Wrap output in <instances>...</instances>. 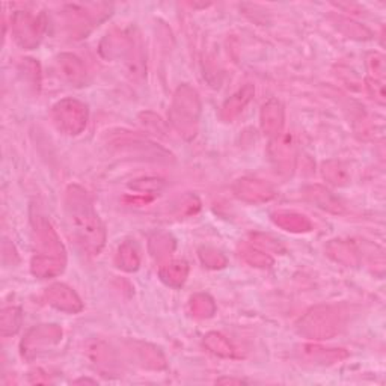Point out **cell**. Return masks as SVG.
<instances>
[{
  "instance_id": "cell-12",
  "label": "cell",
  "mask_w": 386,
  "mask_h": 386,
  "mask_svg": "<svg viewBox=\"0 0 386 386\" xmlns=\"http://www.w3.org/2000/svg\"><path fill=\"white\" fill-rule=\"evenodd\" d=\"M262 130L269 138H276L284 130L285 110L283 103L276 98L269 100L262 109Z\"/></svg>"
},
{
  "instance_id": "cell-15",
  "label": "cell",
  "mask_w": 386,
  "mask_h": 386,
  "mask_svg": "<svg viewBox=\"0 0 386 386\" xmlns=\"http://www.w3.org/2000/svg\"><path fill=\"white\" fill-rule=\"evenodd\" d=\"M274 222L285 231L291 233H307L312 229V224L309 219L304 214L293 213V212H278L272 214Z\"/></svg>"
},
{
  "instance_id": "cell-32",
  "label": "cell",
  "mask_w": 386,
  "mask_h": 386,
  "mask_svg": "<svg viewBox=\"0 0 386 386\" xmlns=\"http://www.w3.org/2000/svg\"><path fill=\"white\" fill-rule=\"evenodd\" d=\"M216 383H219V385H226V383H229V385H243L245 383V380H242V379H219Z\"/></svg>"
},
{
  "instance_id": "cell-20",
  "label": "cell",
  "mask_w": 386,
  "mask_h": 386,
  "mask_svg": "<svg viewBox=\"0 0 386 386\" xmlns=\"http://www.w3.org/2000/svg\"><path fill=\"white\" fill-rule=\"evenodd\" d=\"M326 250L328 255L338 263H342L346 266H356L359 263L358 250L347 242H338V240H335V242H330L326 246Z\"/></svg>"
},
{
  "instance_id": "cell-28",
  "label": "cell",
  "mask_w": 386,
  "mask_h": 386,
  "mask_svg": "<svg viewBox=\"0 0 386 386\" xmlns=\"http://www.w3.org/2000/svg\"><path fill=\"white\" fill-rule=\"evenodd\" d=\"M338 27L342 30L344 34L352 37V38H368L370 32L364 26H361L359 23H354L349 18H341L338 17L337 20Z\"/></svg>"
},
{
  "instance_id": "cell-1",
  "label": "cell",
  "mask_w": 386,
  "mask_h": 386,
  "mask_svg": "<svg viewBox=\"0 0 386 386\" xmlns=\"http://www.w3.org/2000/svg\"><path fill=\"white\" fill-rule=\"evenodd\" d=\"M64 204L71 238L85 254L98 255L106 243V229L86 191L76 184L70 186Z\"/></svg>"
},
{
  "instance_id": "cell-6",
  "label": "cell",
  "mask_w": 386,
  "mask_h": 386,
  "mask_svg": "<svg viewBox=\"0 0 386 386\" xmlns=\"http://www.w3.org/2000/svg\"><path fill=\"white\" fill-rule=\"evenodd\" d=\"M46 32L44 14L17 11L13 15V35L23 49H35Z\"/></svg>"
},
{
  "instance_id": "cell-16",
  "label": "cell",
  "mask_w": 386,
  "mask_h": 386,
  "mask_svg": "<svg viewBox=\"0 0 386 386\" xmlns=\"http://www.w3.org/2000/svg\"><path fill=\"white\" fill-rule=\"evenodd\" d=\"M305 195L311 202L317 204V207L323 208V210L330 212V213H341L342 212L341 202L329 191H326L325 187L311 186L305 191Z\"/></svg>"
},
{
  "instance_id": "cell-13",
  "label": "cell",
  "mask_w": 386,
  "mask_h": 386,
  "mask_svg": "<svg viewBox=\"0 0 386 386\" xmlns=\"http://www.w3.org/2000/svg\"><path fill=\"white\" fill-rule=\"evenodd\" d=\"M299 353L302 359L316 365H330L349 356V353L342 349H323L320 346H316V344L314 346L312 344H305V346L300 347Z\"/></svg>"
},
{
  "instance_id": "cell-17",
  "label": "cell",
  "mask_w": 386,
  "mask_h": 386,
  "mask_svg": "<svg viewBox=\"0 0 386 386\" xmlns=\"http://www.w3.org/2000/svg\"><path fill=\"white\" fill-rule=\"evenodd\" d=\"M159 275L165 284L171 287H181L187 275H189V266L181 259H174V262L166 263L160 267Z\"/></svg>"
},
{
  "instance_id": "cell-10",
  "label": "cell",
  "mask_w": 386,
  "mask_h": 386,
  "mask_svg": "<svg viewBox=\"0 0 386 386\" xmlns=\"http://www.w3.org/2000/svg\"><path fill=\"white\" fill-rule=\"evenodd\" d=\"M58 75L72 86H85L88 82V71L82 59L71 53H62L56 58Z\"/></svg>"
},
{
  "instance_id": "cell-22",
  "label": "cell",
  "mask_w": 386,
  "mask_h": 386,
  "mask_svg": "<svg viewBox=\"0 0 386 386\" xmlns=\"http://www.w3.org/2000/svg\"><path fill=\"white\" fill-rule=\"evenodd\" d=\"M20 326H22V311L20 308H5L0 314V333H2V337L14 335L18 332Z\"/></svg>"
},
{
  "instance_id": "cell-11",
  "label": "cell",
  "mask_w": 386,
  "mask_h": 386,
  "mask_svg": "<svg viewBox=\"0 0 386 386\" xmlns=\"http://www.w3.org/2000/svg\"><path fill=\"white\" fill-rule=\"evenodd\" d=\"M46 299L51 307L59 311L76 314L83 309V304L77 293L65 284H53L46 290Z\"/></svg>"
},
{
  "instance_id": "cell-2",
  "label": "cell",
  "mask_w": 386,
  "mask_h": 386,
  "mask_svg": "<svg viewBox=\"0 0 386 386\" xmlns=\"http://www.w3.org/2000/svg\"><path fill=\"white\" fill-rule=\"evenodd\" d=\"M32 231L35 255L30 263L32 274L37 278H53L64 272L67 264L65 247L60 238L44 216L37 214L32 217Z\"/></svg>"
},
{
  "instance_id": "cell-27",
  "label": "cell",
  "mask_w": 386,
  "mask_h": 386,
  "mask_svg": "<svg viewBox=\"0 0 386 386\" xmlns=\"http://www.w3.org/2000/svg\"><path fill=\"white\" fill-rule=\"evenodd\" d=\"M200 258L204 266L210 269H221L226 264V258L216 249L205 247L200 250Z\"/></svg>"
},
{
  "instance_id": "cell-9",
  "label": "cell",
  "mask_w": 386,
  "mask_h": 386,
  "mask_svg": "<svg viewBox=\"0 0 386 386\" xmlns=\"http://www.w3.org/2000/svg\"><path fill=\"white\" fill-rule=\"evenodd\" d=\"M233 192L238 200L250 202V204L272 201L276 196L272 186L267 184L263 180H257V179L237 180L233 186Z\"/></svg>"
},
{
  "instance_id": "cell-29",
  "label": "cell",
  "mask_w": 386,
  "mask_h": 386,
  "mask_svg": "<svg viewBox=\"0 0 386 386\" xmlns=\"http://www.w3.org/2000/svg\"><path fill=\"white\" fill-rule=\"evenodd\" d=\"M367 67L371 79L385 82V58L380 53H371L367 58Z\"/></svg>"
},
{
  "instance_id": "cell-4",
  "label": "cell",
  "mask_w": 386,
  "mask_h": 386,
  "mask_svg": "<svg viewBox=\"0 0 386 386\" xmlns=\"http://www.w3.org/2000/svg\"><path fill=\"white\" fill-rule=\"evenodd\" d=\"M344 325V314L337 307H316L309 309L297 323L300 335L312 340L335 337Z\"/></svg>"
},
{
  "instance_id": "cell-7",
  "label": "cell",
  "mask_w": 386,
  "mask_h": 386,
  "mask_svg": "<svg viewBox=\"0 0 386 386\" xmlns=\"http://www.w3.org/2000/svg\"><path fill=\"white\" fill-rule=\"evenodd\" d=\"M62 338V329L56 325H41L29 330L22 341V354L26 359H32L39 353L56 346Z\"/></svg>"
},
{
  "instance_id": "cell-8",
  "label": "cell",
  "mask_w": 386,
  "mask_h": 386,
  "mask_svg": "<svg viewBox=\"0 0 386 386\" xmlns=\"http://www.w3.org/2000/svg\"><path fill=\"white\" fill-rule=\"evenodd\" d=\"M269 155L274 168L281 175H291L296 166V142L291 134L281 133L270 141Z\"/></svg>"
},
{
  "instance_id": "cell-14",
  "label": "cell",
  "mask_w": 386,
  "mask_h": 386,
  "mask_svg": "<svg viewBox=\"0 0 386 386\" xmlns=\"http://www.w3.org/2000/svg\"><path fill=\"white\" fill-rule=\"evenodd\" d=\"M254 94V85H245L242 89H238L234 96H231L224 103V106L221 108V118L224 121H233L234 118H237L250 103V100H252Z\"/></svg>"
},
{
  "instance_id": "cell-18",
  "label": "cell",
  "mask_w": 386,
  "mask_h": 386,
  "mask_svg": "<svg viewBox=\"0 0 386 386\" xmlns=\"http://www.w3.org/2000/svg\"><path fill=\"white\" fill-rule=\"evenodd\" d=\"M88 352L91 359L97 365L98 370L115 373V368H117V358H115V353L109 346H106L103 341H96L92 346H89Z\"/></svg>"
},
{
  "instance_id": "cell-30",
  "label": "cell",
  "mask_w": 386,
  "mask_h": 386,
  "mask_svg": "<svg viewBox=\"0 0 386 386\" xmlns=\"http://www.w3.org/2000/svg\"><path fill=\"white\" fill-rule=\"evenodd\" d=\"M367 89L374 101L385 104V82L367 77Z\"/></svg>"
},
{
  "instance_id": "cell-5",
  "label": "cell",
  "mask_w": 386,
  "mask_h": 386,
  "mask_svg": "<svg viewBox=\"0 0 386 386\" xmlns=\"http://www.w3.org/2000/svg\"><path fill=\"white\" fill-rule=\"evenodd\" d=\"M88 106L76 98H64L58 101L51 109V118L59 131L77 136L85 130L88 124Z\"/></svg>"
},
{
  "instance_id": "cell-25",
  "label": "cell",
  "mask_w": 386,
  "mask_h": 386,
  "mask_svg": "<svg viewBox=\"0 0 386 386\" xmlns=\"http://www.w3.org/2000/svg\"><path fill=\"white\" fill-rule=\"evenodd\" d=\"M191 309L195 317L208 319L216 312V305L210 296L207 295H196L191 300Z\"/></svg>"
},
{
  "instance_id": "cell-31",
  "label": "cell",
  "mask_w": 386,
  "mask_h": 386,
  "mask_svg": "<svg viewBox=\"0 0 386 386\" xmlns=\"http://www.w3.org/2000/svg\"><path fill=\"white\" fill-rule=\"evenodd\" d=\"M133 189H136L139 192H157L163 187V181L153 179V180H139L138 183L131 184Z\"/></svg>"
},
{
  "instance_id": "cell-3",
  "label": "cell",
  "mask_w": 386,
  "mask_h": 386,
  "mask_svg": "<svg viewBox=\"0 0 386 386\" xmlns=\"http://www.w3.org/2000/svg\"><path fill=\"white\" fill-rule=\"evenodd\" d=\"M200 113L201 103L198 92L189 85H183L176 89L169 110V121L174 125V129L186 139L195 138Z\"/></svg>"
},
{
  "instance_id": "cell-26",
  "label": "cell",
  "mask_w": 386,
  "mask_h": 386,
  "mask_svg": "<svg viewBox=\"0 0 386 386\" xmlns=\"http://www.w3.org/2000/svg\"><path fill=\"white\" fill-rule=\"evenodd\" d=\"M174 240L168 234H154L150 240V250L154 257L165 258L174 250Z\"/></svg>"
},
{
  "instance_id": "cell-24",
  "label": "cell",
  "mask_w": 386,
  "mask_h": 386,
  "mask_svg": "<svg viewBox=\"0 0 386 386\" xmlns=\"http://www.w3.org/2000/svg\"><path fill=\"white\" fill-rule=\"evenodd\" d=\"M323 176L335 186H344L349 183V171L342 162L329 160L323 163Z\"/></svg>"
},
{
  "instance_id": "cell-21",
  "label": "cell",
  "mask_w": 386,
  "mask_h": 386,
  "mask_svg": "<svg viewBox=\"0 0 386 386\" xmlns=\"http://www.w3.org/2000/svg\"><path fill=\"white\" fill-rule=\"evenodd\" d=\"M204 346L212 353L217 354V356H222V358H234L236 356V350L231 346V342H229L224 335H221V333H217V332L207 333V335L204 337Z\"/></svg>"
},
{
  "instance_id": "cell-19",
  "label": "cell",
  "mask_w": 386,
  "mask_h": 386,
  "mask_svg": "<svg viewBox=\"0 0 386 386\" xmlns=\"http://www.w3.org/2000/svg\"><path fill=\"white\" fill-rule=\"evenodd\" d=\"M117 264L120 269L125 270V272H134L141 266V250L139 246L133 242V240H127L124 242L117 255Z\"/></svg>"
},
{
  "instance_id": "cell-23",
  "label": "cell",
  "mask_w": 386,
  "mask_h": 386,
  "mask_svg": "<svg viewBox=\"0 0 386 386\" xmlns=\"http://www.w3.org/2000/svg\"><path fill=\"white\" fill-rule=\"evenodd\" d=\"M240 255H242V258L246 263H249L250 266H255V267L266 269V267H270L274 264V258L270 257L267 252H264V250L258 249L255 246H250L247 243L242 245V247H240Z\"/></svg>"
}]
</instances>
